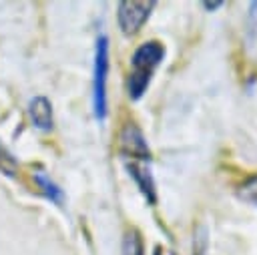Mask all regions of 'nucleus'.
<instances>
[{"mask_svg":"<svg viewBox=\"0 0 257 255\" xmlns=\"http://www.w3.org/2000/svg\"><path fill=\"white\" fill-rule=\"evenodd\" d=\"M120 253L122 255H145V245H143V237L137 229H128L122 237V245H120Z\"/></svg>","mask_w":257,"mask_h":255,"instance_id":"nucleus-9","label":"nucleus"},{"mask_svg":"<svg viewBox=\"0 0 257 255\" xmlns=\"http://www.w3.org/2000/svg\"><path fill=\"white\" fill-rule=\"evenodd\" d=\"M165 54H167V50H165L163 42H159V40H147L133 52L131 70H128V78H126V94L131 100H139L145 96L155 70L165 60Z\"/></svg>","mask_w":257,"mask_h":255,"instance_id":"nucleus-1","label":"nucleus"},{"mask_svg":"<svg viewBox=\"0 0 257 255\" xmlns=\"http://www.w3.org/2000/svg\"><path fill=\"white\" fill-rule=\"evenodd\" d=\"M237 195H239L245 203L257 207V175H251L249 179H245V181L241 183Z\"/></svg>","mask_w":257,"mask_h":255,"instance_id":"nucleus-10","label":"nucleus"},{"mask_svg":"<svg viewBox=\"0 0 257 255\" xmlns=\"http://www.w3.org/2000/svg\"><path fill=\"white\" fill-rule=\"evenodd\" d=\"M225 2L223 0H213V2H209V0H205V2H201V6L207 10V12H215L217 8H221Z\"/></svg>","mask_w":257,"mask_h":255,"instance_id":"nucleus-11","label":"nucleus"},{"mask_svg":"<svg viewBox=\"0 0 257 255\" xmlns=\"http://www.w3.org/2000/svg\"><path fill=\"white\" fill-rule=\"evenodd\" d=\"M243 50H245V56L257 66V0H253L247 8L245 30H243Z\"/></svg>","mask_w":257,"mask_h":255,"instance_id":"nucleus-7","label":"nucleus"},{"mask_svg":"<svg viewBox=\"0 0 257 255\" xmlns=\"http://www.w3.org/2000/svg\"><path fill=\"white\" fill-rule=\"evenodd\" d=\"M153 255H165V251H163V249H161V247H157V249H155V253H153Z\"/></svg>","mask_w":257,"mask_h":255,"instance_id":"nucleus-12","label":"nucleus"},{"mask_svg":"<svg viewBox=\"0 0 257 255\" xmlns=\"http://www.w3.org/2000/svg\"><path fill=\"white\" fill-rule=\"evenodd\" d=\"M122 163H124L128 177L133 179V183L137 185L141 195L145 197V201L149 205H155L157 203V185H155L151 161H122Z\"/></svg>","mask_w":257,"mask_h":255,"instance_id":"nucleus-5","label":"nucleus"},{"mask_svg":"<svg viewBox=\"0 0 257 255\" xmlns=\"http://www.w3.org/2000/svg\"><path fill=\"white\" fill-rule=\"evenodd\" d=\"M28 112H30V118H32V122H34L36 129H40V131H52V126H54L52 102L46 96L36 94L34 98H30Z\"/></svg>","mask_w":257,"mask_h":255,"instance_id":"nucleus-6","label":"nucleus"},{"mask_svg":"<svg viewBox=\"0 0 257 255\" xmlns=\"http://www.w3.org/2000/svg\"><path fill=\"white\" fill-rule=\"evenodd\" d=\"M32 177H34V183L38 185L40 193H42L50 203H54V205H58V207L64 203V191H62L44 171H36Z\"/></svg>","mask_w":257,"mask_h":255,"instance_id":"nucleus-8","label":"nucleus"},{"mask_svg":"<svg viewBox=\"0 0 257 255\" xmlns=\"http://www.w3.org/2000/svg\"><path fill=\"white\" fill-rule=\"evenodd\" d=\"M118 155L122 161H153L145 133L135 124L126 122L118 133Z\"/></svg>","mask_w":257,"mask_h":255,"instance_id":"nucleus-4","label":"nucleus"},{"mask_svg":"<svg viewBox=\"0 0 257 255\" xmlns=\"http://www.w3.org/2000/svg\"><path fill=\"white\" fill-rule=\"evenodd\" d=\"M157 6L155 0H122L116 6V22L124 36H135L145 22L149 20L153 8Z\"/></svg>","mask_w":257,"mask_h":255,"instance_id":"nucleus-3","label":"nucleus"},{"mask_svg":"<svg viewBox=\"0 0 257 255\" xmlns=\"http://www.w3.org/2000/svg\"><path fill=\"white\" fill-rule=\"evenodd\" d=\"M110 70V40L106 34L96 36L94 44V64H92V108L94 118L104 120L108 112V98H106V80Z\"/></svg>","mask_w":257,"mask_h":255,"instance_id":"nucleus-2","label":"nucleus"}]
</instances>
